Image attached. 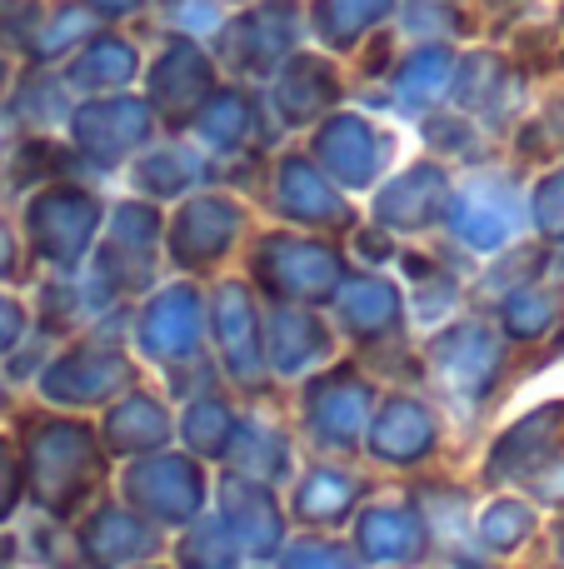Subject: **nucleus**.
<instances>
[{
  "label": "nucleus",
  "mask_w": 564,
  "mask_h": 569,
  "mask_svg": "<svg viewBox=\"0 0 564 569\" xmlns=\"http://www.w3.org/2000/svg\"><path fill=\"white\" fill-rule=\"evenodd\" d=\"M20 470L26 495L46 510V520H75L105 480V445L85 420L30 415L20 425Z\"/></svg>",
  "instance_id": "f257e3e1"
},
{
  "label": "nucleus",
  "mask_w": 564,
  "mask_h": 569,
  "mask_svg": "<svg viewBox=\"0 0 564 569\" xmlns=\"http://www.w3.org/2000/svg\"><path fill=\"white\" fill-rule=\"evenodd\" d=\"M205 500H210V480L195 455L155 450V455L130 460L125 475H120V505H130L155 530H185V525H195L205 515Z\"/></svg>",
  "instance_id": "f03ea898"
},
{
  "label": "nucleus",
  "mask_w": 564,
  "mask_h": 569,
  "mask_svg": "<svg viewBox=\"0 0 564 569\" xmlns=\"http://www.w3.org/2000/svg\"><path fill=\"white\" fill-rule=\"evenodd\" d=\"M370 415H375V385L355 370V365H335V370L315 375L305 390V430L320 450L330 455H355L365 445Z\"/></svg>",
  "instance_id": "7ed1b4c3"
},
{
  "label": "nucleus",
  "mask_w": 564,
  "mask_h": 569,
  "mask_svg": "<svg viewBox=\"0 0 564 569\" xmlns=\"http://www.w3.org/2000/svg\"><path fill=\"white\" fill-rule=\"evenodd\" d=\"M360 565L380 569H415L430 555V530L415 500H375L355 510V545Z\"/></svg>",
  "instance_id": "20e7f679"
},
{
  "label": "nucleus",
  "mask_w": 564,
  "mask_h": 569,
  "mask_svg": "<svg viewBox=\"0 0 564 569\" xmlns=\"http://www.w3.org/2000/svg\"><path fill=\"white\" fill-rule=\"evenodd\" d=\"M215 520L235 540L240 555L250 560H270L285 550V505L275 500V485L245 480V475H225L220 480V510Z\"/></svg>",
  "instance_id": "39448f33"
},
{
  "label": "nucleus",
  "mask_w": 564,
  "mask_h": 569,
  "mask_svg": "<svg viewBox=\"0 0 564 569\" xmlns=\"http://www.w3.org/2000/svg\"><path fill=\"white\" fill-rule=\"evenodd\" d=\"M360 450H370V460L390 465V470H415V465L435 460V450H440L435 410L425 400H415V395H390L370 415V430Z\"/></svg>",
  "instance_id": "423d86ee"
},
{
  "label": "nucleus",
  "mask_w": 564,
  "mask_h": 569,
  "mask_svg": "<svg viewBox=\"0 0 564 569\" xmlns=\"http://www.w3.org/2000/svg\"><path fill=\"white\" fill-rule=\"evenodd\" d=\"M75 540H80V555H85L90 569H135L160 550V530L145 525L120 500L90 505L85 520L75 525Z\"/></svg>",
  "instance_id": "0eeeda50"
},
{
  "label": "nucleus",
  "mask_w": 564,
  "mask_h": 569,
  "mask_svg": "<svg viewBox=\"0 0 564 569\" xmlns=\"http://www.w3.org/2000/svg\"><path fill=\"white\" fill-rule=\"evenodd\" d=\"M430 370L455 405H480L500 375V345L480 325H455L430 345Z\"/></svg>",
  "instance_id": "6e6552de"
},
{
  "label": "nucleus",
  "mask_w": 564,
  "mask_h": 569,
  "mask_svg": "<svg viewBox=\"0 0 564 569\" xmlns=\"http://www.w3.org/2000/svg\"><path fill=\"white\" fill-rule=\"evenodd\" d=\"M125 385H130V365L110 345L70 350L66 360H56L40 375V395L56 405H105L115 395H125Z\"/></svg>",
  "instance_id": "1a4fd4ad"
},
{
  "label": "nucleus",
  "mask_w": 564,
  "mask_h": 569,
  "mask_svg": "<svg viewBox=\"0 0 564 569\" xmlns=\"http://www.w3.org/2000/svg\"><path fill=\"white\" fill-rule=\"evenodd\" d=\"M360 500H365V480L350 475L345 465H315L295 480V495H290V515L310 530H335V525L355 520Z\"/></svg>",
  "instance_id": "9d476101"
},
{
  "label": "nucleus",
  "mask_w": 564,
  "mask_h": 569,
  "mask_svg": "<svg viewBox=\"0 0 564 569\" xmlns=\"http://www.w3.org/2000/svg\"><path fill=\"white\" fill-rule=\"evenodd\" d=\"M560 435H564V405H545V410L525 415L515 430L495 440L485 475L490 480H525L560 450Z\"/></svg>",
  "instance_id": "9b49d317"
},
{
  "label": "nucleus",
  "mask_w": 564,
  "mask_h": 569,
  "mask_svg": "<svg viewBox=\"0 0 564 569\" xmlns=\"http://www.w3.org/2000/svg\"><path fill=\"white\" fill-rule=\"evenodd\" d=\"M170 435H175V420H170L165 400H155V395H145V390H130L125 400L110 405V415H105V435H100V445H105L110 455L140 460V455L165 450Z\"/></svg>",
  "instance_id": "f8f14e48"
},
{
  "label": "nucleus",
  "mask_w": 564,
  "mask_h": 569,
  "mask_svg": "<svg viewBox=\"0 0 564 569\" xmlns=\"http://www.w3.org/2000/svg\"><path fill=\"white\" fill-rule=\"evenodd\" d=\"M95 216H100V206L85 190H46L30 206V230H40V250L50 260H75L90 246Z\"/></svg>",
  "instance_id": "ddd939ff"
},
{
  "label": "nucleus",
  "mask_w": 564,
  "mask_h": 569,
  "mask_svg": "<svg viewBox=\"0 0 564 569\" xmlns=\"http://www.w3.org/2000/svg\"><path fill=\"white\" fill-rule=\"evenodd\" d=\"M140 345L165 365L195 360V350H200V305L190 300L185 290L160 295V300L145 310V320H140Z\"/></svg>",
  "instance_id": "4468645a"
},
{
  "label": "nucleus",
  "mask_w": 564,
  "mask_h": 569,
  "mask_svg": "<svg viewBox=\"0 0 564 569\" xmlns=\"http://www.w3.org/2000/svg\"><path fill=\"white\" fill-rule=\"evenodd\" d=\"M215 330H220V355H225L230 380L260 390V385H265V360H260V325H255V310H250V300L240 305L235 284H225V290H220Z\"/></svg>",
  "instance_id": "2eb2a0df"
},
{
  "label": "nucleus",
  "mask_w": 564,
  "mask_h": 569,
  "mask_svg": "<svg viewBox=\"0 0 564 569\" xmlns=\"http://www.w3.org/2000/svg\"><path fill=\"white\" fill-rule=\"evenodd\" d=\"M225 460H230V475H245V480H260V485H280L290 475V435L280 430L275 420L245 415V420H235V440H230Z\"/></svg>",
  "instance_id": "dca6fc26"
},
{
  "label": "nucleus",
  "mask_w": 564,
  "mask_h": 569,
  "mask_svg": "<svg viewBox=\"0 0 564 569\" xmlns=\"http://www.w3.org/2000/svg\"><path fill=\"white\" fill-rule=\"evenodd\" d=\"M270 360H275L280 375H300L310 365L330 360V330L325 320L305 310H280L275 325H270Z\"/></svg>",
  "instance_id": "f3484780"
},
{
  "label": "nucleus",
  "mask_w": 564,
  "mask_h": 569,
  "mask_svg": "<svg viewBox=\"0 0 564 569\" xmlns=\"http://www.w3.org/2000/svg\"><path fill=\"white\" fill-rule=\"evenodd\" d=\"M235 36H250V50H240V56H230L240 70H275L280 60L290 56V46H295V36H290V16L285 6H255L245 10V16L235 20Z\"/></svg>",
  "instance_id": "a211bd4d"
},
{
  "label": "nucleus",
  "mask_w": 564,
  "mask_h": 569,
  "mask_svg": "<svg viewBox=\"0 0 564 569\" xmlns=\"http://www.w3.org/2000/svg\"><path fill=\"white\" fill-rule=\"evenodd\" d=\"M235 420L240 415L230 410L225 395H195V400L185 405L180 435H185V445H190L195 460H225L230 440H235Z\"/></svg>",
  "instance_id": "6ab92c4d"
},
{
  "label": "nucleus",
  "mask_w": 564,
  "mask_h": 569,
  "mask_svg": "<svg viewBox=\"0 0 564 569\" xmlns=\"http://www.w3.org/2000/svg\"><path fill=\"white\" fill-rule=\"evenodd\" d=\"M390 10H395V0H315V30H320V40L345 50L365 30H375Z\"/></svg>",
  "instance_id": "aec40b11"
},
{
  "label": "nucleus",
  "mask_w": 564,
  "mask_h": 569,
  "mask_svg": "<svg viewBox=\"0 0 564 569\" xmlns=\"http://www.w3.org/2000/svg\"><path fill=\"white\" fill-rule=\"evenodd\" d=\"M530 535H535V510H530L525 500H515V495L490 500L475 520V540H480V550H490V555H515Z\"/></svg>",
  "instance_id": "412c9836"
},
{
  "label": "nucleus",
  "mask_w": 564,
  "mask_h": 569,
  "mask_svg": "<svg viewBox=\"0 0 564 569\" xmlns=\"http://www.w3.org/2000/svg\"><path fill=\"white\" fill-rule=\"evenodd\" d=\"M125 110H130L125 100H105V106H95V110H80V146H95V140L105 136V140H110V146H105V160H120V156H125V146L145 140V130H150L145 106H140L130 120H120Z\"/></svg>",
  "instance_id": "4be33fe9"
},
{
  "label": "nucleus",
  "mask_w": 564,
  "mask_h": 569,
  "mask_svg": "<svg viewBox=\"0 0 564 569\" xmlns=\"http://www.w3.org/2000/svg\"><path fill=\"white\" fill-rule=\"evenodd\" d=\"M175 565L180 569H240V550L215 515H200V520L185 525V535H180Z\"/></svg>",
  "instance_id": "5701e85b"
},
{
  "label": "nucleus",
  "mask_w": 564,
  "mask_h": 569,
  "mask_svg": "<svg viewBox=\"0 0 564 569\" xmlns=\"http://www.w3.org/2000/svg\"><path fill=\"white\" fill-rule=\"evenodd\" d=\"M345 325L355 335H365V340H380V335H390L400 325V300L395 290H390L385 280H365V284H350L345 295Z\"/></svg>",
  "instance_id": "b1692460"
},
{
  "label": "nucleus",
  "mask_w": 564,
  "mask_h": 569,
  "mask_svg": "<svg viewBox=\"0 0 564 569\" xmlns=\"http://www.w3.org/2000/svg\"><path fill=\"white\" fill-rule=\"evenodd\" d=\"M445 180L435 176L430 166H415L405 180H400L390 196H405V200H380V216H390V220H400L405 230H420V226H435L440 216H445V206L450 200H425V190H440Z\"/></svg>",
  "instance_id": "393cba45"
},
{
  "label": "nucleus",
  "mask_w": 564,
  "mask_h": 569,
  "mask_svg": "<svg viewBox=\"0 0 564 569\" xmlns=\"http://www.w3.org/2000/svg\"><path fill=\"white\" fill-rule=\"evenodd\" d=\"M70 76H75V86H120V80L135 76V50L120 36H95L75 56Z\"/></svg>",
  "instance_id": "a878e982"
},
{
  "label": "nucleus",
  "mask_w": 564,
  "mask_h": 569,
  "mask_svg": "<svg viewBox=\"0 0 564 569\" xmlns=\"http://www.w3.org/2000/svg\"><path fill=\"white\" fill-rule=\"evenodd\" d=\"M280 196H290V200H280V206L290 210V216H305V220H345V206H340L335 196H330V186L315 176L310 166H300V160H290L285 170H280Z\"/></svg>",
  "instance_id": "bb28decb"
},
{
  "label": "nucleus",
  "mask_w": 564,
  "mask_h": 569,
  "mask_svg": "<svg viewBox=\"0 0 564 569\" xmlns=\"http://www.w3.org/2000/svg\"><path fill=\"white\" fill-rule=\"evenodd\" d=\"M320 160H330V166L340 170V176H350V180H370V170L360 166V150H380V140H375V130L365 126V120H330L325 130H320Z\"/></svg>",
  "instance_id": "cd10ccee"
},
{
  "label": "nucleus",
  "mask_w": 564,
  "mask_h": 569,
  "mask_svg": "<svg viewBox=\"0 0 564 569\" xmlns=\"http://www.w3.org/2000/svg\"><path fill=\"white\" fill-rule=\"evenodd\" d=\"M450 70H455V60H450V50L440 46H420L415 56L405 60V66L395 70V86H400V100H430L440 96V90L450 86Z\"/></svg>",
  "instance_id": "c85d7f7f"
},
{
  "label": "nucleus",
  "mask_w": 564,
  "mask_h": 569,
  "mask_svg": "<svg viewBox=\"0 0 564 569\" xmlns=\"http://www.w3.org/2000/svg\"><path fill=\"white\" fill-rule=\"evenodd\" d=\"M280 569H360V555L340 540L310 535V540H290L280 550Z\"/></svg>",
  "instance_id": "c756f323"
},
{
  "label": "nucleus",
  "mask_w": 564,
  "mask_h": 569,
  "mask_svg": "<svg viewBox=\"0 0 564 569\" xmlns=\"http://www.w3.org/2000/svg\"><path fill=\"white\" fill-rule=\"evenodd\" d=\"M30 540H36V555H40V565H46V569H90L85 555H80L75 530H66V520L40 525Z\"/></svg>",
  "instance_id": "7c9ffc66"
},
{
  "label": "nucleus",
  "mask_w": 564,
  "mask_h": 569,
  "mask_svg": "<svg viewBox=\"0 0 564 569\" xmlns=\"http://www.w3.org/2000/svg\"><path fill=\"white\" fill-rule=\"evenodd\" d=\"M20 500H26V470H20V450L0 435V525L10 520V515L20 510Z\"/></svg>",
  "instance_id": "2f4dec72"
},
{
  "label": "nucleus",
  "mask_w": 564,
  "mask_h": 569,
  "mask_svg": "<svg viewBox=\"0 0 564 569\" xmlns=\"http://www.w3.org/2000/svg\"><path fill=\"white\" fill-rule=\"evenodd\" d=\"M16 340H20V305L0 300V355H6Z\"/></svg>",
  "instance_id": "473e14b6"
},
{
  "label": "nucleus",
  "mask_w": 564,
  "mask_h": 569,
  "mask_svg": "<svg viewBox=\"0 0 564 569\" xmlns=\"http://www.w3.org/2000/svg\"><path fill=\"white\" fill-rule=\"evenodd\" d=\"M535 495H540V500H550V505H564V465H555V470L540 475Z\"/></svg>",
  "instance_id": "72a5a7b5"
},
{
  "label": "nucleus",
  "mask_w": 564,
  "mask_h": 569,
  "mask_svg": "<svg viewBox=\"0 0 564 569\" xmlns=\"http://www.w3.org/2000/svg\"><path fill=\"white\" fill-rule=\"evenodd\" d=\"M85 10H95V16H130V10H140L145 0H80Z\"/></svg>",
  "instance_id": "f704fd0d"
},
{
  "label": "nucleus",
  "mask_w": 564,
  "mask_h": 569,
  "mask_svg": "<svg viewBox=\"0 0 564 569\" xmlns=\"http://www.w3.org/2000/svg\"><path fill=\"white\" fill-rule=\"evenodd\" d=\"M16 565V540L10 535H0V569H10Z\"/></svg>",
  "instance_id": "c9c22d12"
},
{
  "label": "nucleus",
  "mask_w": 564,
  "mask_h": 569,
  "mask_svg": "<svg viewBox=\"0 0 564 569\" xmlns=\"http://www.w3.org/2000/svg\"><path fill=\"white\" fill-rule=\"evenodd\" d=\"M560 555H564V530H560Z\"/></svg>",
  "instance_id": "e433bc0d"
},
{
  "label": "nucleus",
  "mask_w": 564,
  "mask_h": 569,
  "mask_svg": "<svg viewBox=\"0 0 564 569\" xmlns=\"http://www.w3.org/2000/svg\"><path fill=\"white\" fill-rule=\"evenodd\" d=\"M135 569H160V565H135Z\"/></svg>",
  "instance_id": "4c0bfd02"
},
{
  "label": "nucleus",
  "mask_w": 564,
  "mask_h": 569,
  "mask_svg": "<svg viewBox=\"0 0 564 569\" xmlns=\"http://www.w3.org/2000/svg\"><path fill=\"white\" fill-rule=\"evenodd\" d=\"M275 6H280V0H275Z\"/></svg>",
  "instance_id": "58836bf2"
}]
</instances>
